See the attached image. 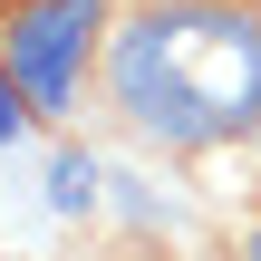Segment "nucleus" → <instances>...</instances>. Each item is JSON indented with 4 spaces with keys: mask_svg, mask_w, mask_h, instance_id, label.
Returning <instances> with one entry per match:
<instances>
[{
    "mask_svg": "<svg viewBox=\"0 0 261 261\" xmlns=\"http://www.w3.org/2000/svg\"><path fill=\"white\" fill-rule=\"evenodd\" d=\"M107 107L165 155H213L261 126V0H145L107 39Z\"/></svg>",
    "mask_w": 261,
    "mask_h": 261,
    "instance_id": "obj_1",
    "label": "nucleus"
},
{
    "mask_svg": "<svg viewBox=\"0 0 261 261\" xmlns=\"http://www.w3.org/2000/svg\"><path fill=\"white\" fill-rule=\"evenodd\" d=\"M97 29H107V0H19V10L0 19V68L19 77V97H29L39 116H68Z\"/></svg>",
    "mask_w": 261,
    "mask_h": 261,
    "instance_id": "obj_2",
    "label": "nucleus"
},
{
    "mask_svg": "<svg viewBox=\"0 0 261 261\" xmlns=\"http://www.w3.org/2000/svg\"><path fill=\"white\" fill-rule=\"evenodd\" d=\"M29 116H39V107H29V97H19V77H10V68H0V145H10V136H19V126H29Z\"/></svg>",
    "mask_w": 261,
    "mask_h": 261,
    "instance_id": "obj_3",
    "label": "nucleus"
},
{
    "mask_svg": "<svg viewBox=\"0 0 261 261\" xmlns=\"http://www.w3.org/2000/svg\"><path fill=\"white\" fill-rule=\"evenodd\" d=\"M87 184H97V174H87V165H77V155H68V165H58V203H68V213H77V203H87Z\"/></svg>",
    "mask_w": 261,
    "mask_h": 261,
    "instance_id": "obj_4",
    "label": "nucleus"
}]
</instances>
